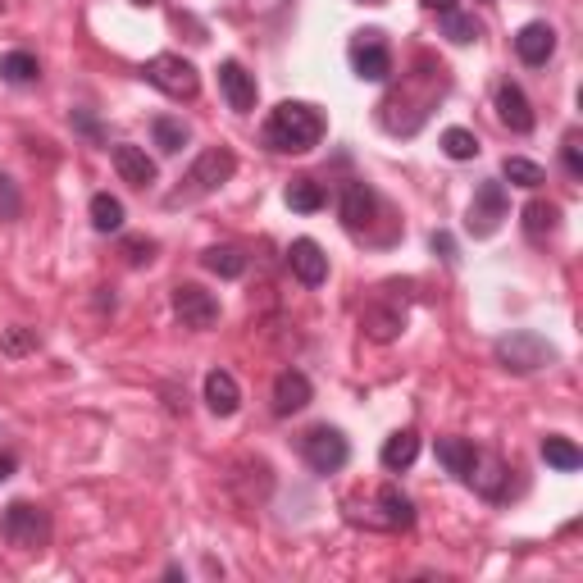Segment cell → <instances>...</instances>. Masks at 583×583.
<instances>
[{
  "label": "cell",
  "mask_w": 583,
  "mask_h": 583,
  "mask_svg": "<svg viewBox=\"0 0 583 583\" xmlns=\"http://www.w3.org/2000/svg\"><path fill=\"white\" fill-rule=\"evenodd\" d=\"M561 155H565V169H570V178H583V155H579V137H565Z\"/></svg>",
  "instance_id": "35"
},
{
  "label": "cell",
  "mask_w": 583,
  "mask_h": 583,
  "mask_svg": "<svg viewBox=\"0 0 583 583\" xmlns=\"http://www.w3.org/2000/svg\"><path fill=\"white\" fill-rule=\"evenodd\" d=\"M151 133H155V146H160L164 155H178L187 146V128H183V119H174V114H160V119L151 123Z\"/></svg>",
  "instance_id": "29"
},
{
  "label": "cell",
  "mask_w": 583,
  "mask_h": 583,
  "mask_svg": "<svg viewBox=\"0 0 583 583\" xmlns=\"http://www.w3.org/2000/svg\"><path fill=\"white\" fill-rule=\"evenodd\" d=\"M205 406L215 410L219 420L237 415V406H242V388H237V379L228 374V369H210V374H205Z\"/></svg>",
  "instance_id": "15"
},
{
  "label": "cell",
  "mask_w": 583,
  "mask_h": 583,
  "mask_svg": "<svg viewBox=\"0 0 583 583\" xmlns=\"http://www.w3.org/2000/svg\"><path fill=\"white\" fill-rule=\"evenodd\" d=\"M360 5H383V0H360Z\"/></svg>",
  "instance_id": "40"
},
{
  "label": "cell",
  "mask_w": 583,
  "mask_h": 583,
  "mask_svg": "<svg viewBox=\"0 0 583 583\" xmlns=\"http://www.w3.org/2000/svg\"><path fill=\"white\" fill-rule=\"evenodd\" d=\"M0 351H5V356H23V351H37V333H32V328H10V333L0 338Z\"/></svg>",
  "instance_id": "32"
},
{
  "label": "cell",
  "mask_w": 583,
  "mask_h": 583,
  "mask_svg": "<svg viewBox=\"0 0 583 583\" xmlns=\"http://www.w3.org/2000/svg\"><path fill=\"white\" fill-rule=\"evenodd\" d=\"M433 251H442V260H456V242L447 233H433Z\"/></svg>",
  "instance_id": "36"
},
{
  "label": "cell",
  "mask_w": 583,
  "mask_h": 583,
  "mask_svg": "<svg viewBox=\"0 0 583 583\" xmlns=\"http://www.w3.org/2000/svg\"><path fill=\"white\" fill-rule=\"evenodd\" d=\"M543 461L552 465V470H561V474H574L583 465V451L574 447L570 438H543Z\"/></svg>",
  "instance_id": "26"
},
{
  "label": "cell",
  "mask_w": 583,
  "mask_h": 583,
  "mask_svg": "<svg viewBox=\"0 0 583 583\" xmlns=\"http://www.w3.org/2000/svg\"><path fill=\"white\" fill-rule=\"evenodd\" d=\"M0 78L14 82V87H28V82L41 78V69L28 51H10V55H0Z\"/></svg>",
  "instance_id": "27"
},
{
  "label": "cell",
  "mask_w": 583,
  "mask_h": 583,
  "mask_svg": "<svg viewBox=\"0 0 583 583\" xmlns=\"http://www.w3.org/2000/svg\"><path fill=\"white\" fill-rule=\"evenodd\" d=\"M287 269L301 278L306 287H319L328 278V256H324V246L310 242V237H297V242L287 246Z\"/></svg>",
  "instance_id": "11"
},
{
  "label": "cell",
  "mask_w": 583,
  "mask_h": 583,
  "mask_svg": "<svg viewBox=\"0 0 583 583\" xmlns=\"http://www.w3.org/2000/svg\"><path fill=\"white\" fill-rule=\"evenodd\" d=\"M110 160H114V169H119V178L123 183H133V187H151L155 183V160L142 151V146H114L110 151Z\"/></svg>",
  "instance_id": "16"
},
{
  "label": "cell",
  "mask_w": 583,
  "mask_h": 583,
  "mask_svg": "<svg viewBox=\"0 0 583 583\" xmlns=\"http://www.w3.org/2000/svg\"><path fill=\"white\" fill-rule=\"evenodd\" d=\"M502 174H506V183L511 187H543L547 183V174H543V164H533V160H524V155H506V164H502Z\"/></svg>",
  "instance_id": "28"
},
{
  "label": "cell",
  "mask_w": 583,
  "mask_h": 583,
  "mask_svg": "<svg viewBox=\"0 0 583 583\" xmlns=\"http://www.w3.org/2000/svg\"><path fill=\"white\" fill-rule=\"evenodd\" d=\"M442 151H447V160H474L479 155V137L470 128H447L442 133Z\"/></svg>",
  "instance_id": "31"
},
{
  "label": "cell",
  "mask_w": 583,
  "mask_h": 583,
  "mask_svg": "<svg viewBox=\"0 0 583 583\" xmlns=\"http://www.w3.org/2000/svg\"><path fill=\"white\" fill-rule=\"evenodd\" d=\"M219 92H224L228 110H237V114H251V110H256V78H251V73H246L237 60L219 64Z\"/></svg>",
  "instance_id": "10"
},
{
  "label": "cell",
  "mask_w": 583,
  "mask_h": 583,
  "mask_svg": "<svg viewBox=\"0 0 583 583\" xmlns=\"http://www.w3.org/2000/svg\"><path fill=\"white\" fill-rule=\"evenodd\" d=\"M351 69H356L360 82H383L392 73V55H388V46H383L379 28L360 32V41L351 46Z\"/></svg>",
  "instance_id": "8"
},
{
  "label": "cell",
  "mask_w": 583,
  "mask_h": 583,
  "mask_svg": "<svg viewBox=\"0 0 583 583\" xmlns=\"http://www.w3.org/2000/svg\"><path fill=\"white\" fill-rule=\"evenodd\" d=\"M379 506H383L379 529H410V524H415V502H410L401 488H392V483L379 488Z\"/></svg>",
  "instance_id": "21"
},
{
  "label": "cell",
  "mask_w": 583,
  "mask_h": 583,
  "mask_svg": "<svg viewBox=\"0 0 583 583\" xmlns=\"http://www.w3.org/2000/svg\"><path fill=\"white\" fill-rule=\"evenodd\" d=\"M133 5H137V10H151V5H155V0H133Z\"/></svg>",
  "instance_id": "39"
},
{
  "label": "cell",
  "mask_w": 583,
  "mask_h": 583,
  "mask_svg": "<svg viewBox=\"0 0 583 583\" xmlns=\"http://www.w3.org/2000/svg\"><path fill=\"white\" fill-rule=\"evenodd\" d=\"M520 224H524V237H529V242H547V237L561 228V205H552V201H529L520 210Z\"/></svg>",
  "instance_id": "19"
},
{
  "label": "cell",
  "mask_w": 583,
  "mask_h": 583,
  "mask_svg": "<svg viewBox=\"0 0 583 583\" xmlns=\"http://www.w3.org/2000/svg\"><path fill=\"white\" fill-rule=\"evenodd\" d=\"M515 55H520L529 69L547 64L556 55V28L552 23H524V28L515 32Z\"/></svg>",
  "instance_id": "12"
},
{
  "label": "cell",
  "mask_w": 583,
  "mask_h": 583,
  "mask_svg": "<svg viewBox=\"0 0 583 583\" xmlns=\"http://www.w3.org/2000/svg\"><path fill=\"white\" fill-rule=\"evenodd\" d=\"M319 137H324V114H319L315 105H306V101H283L265 119L260 142H265L269 151H278V155H306V151H315L319 146Z\"/></svg>",
  "instance_id": "1"
},
{
  "label": "cell",
  "mask_w": 583,
  "mask_h": 583,
  "mask_svg": "<svg viewBox=\"0 0 583 583\" xmlns=\"http://www.w3.org/2000/svg\"><path fill=\"white\" fill-rule=\"evenodd\" d=\"M438 461L447 474H456V479L470 483L474 465H479V447H474L470 438H438Z\"/></svg>",
  "instance_id": "17"
},
{
  "label": "cell",
  "mask_w": 583,
  "mask_h": 583,
  "mask_svg": "<svg viewBox=\"0 0 583 583\" xmlns=\"http://www.w3.org/2000/svg\"><path fill=\"white\" fill-rule=\"evenodd\" d=\"M479 19L474 14H461V10H451L442 14V37L451 41V46H470V41H479Z\"/></svg>",
  "instance_id": "30"
},
{
  "label": "cell",
  "mask_w": 583,
  "mask_h": 583,
  "mask_svg": "<svg viewBox=\"0 0 583 583\" xmlns=\"http://www.w3.org/2000/svg\"><path fill=\"white\" fill-rule=\"evenodd\" d=\"M301 456H306V465L315 474H338L342 465L351 461V442L342 438L338 429L319 424V429H310L306 438H301Z\"/></svg>",
  "instance_id": "5"
},
{
  "label": "cell",
  "mask_w": 583,
  "mask_h": 583,
  "mask_svg": "<svg viewBox=\"0 0 583 583\" xmlns=\"http://www.w3.org/2000/svg\"><path fill=\"white\" fill-rule=\"evenodd\" d=\"M424 10H433V14H451V10H456V0H424Z\"/></svg>",
  "instance_id": "37"
},
{
  "label": "cell",
  "mask_w": 583,
  "mask_h": 583,
  "mask_svg": "<svg viewBox=\"0 0 583 583\" xmlns=\"http://www.w3.org/2000/svg\"><path fill=\"white\" fill-rule=\"evenodd\" d=\"M142 78L151 82V87H160L169 101H196V92H201V73H196V64L183 60V55H151V60L142 64Z\"/></svg>",
  "instance_id": "3"
},
{
  "label": "cell",
  "mask_w": 583,
  "mask_h": 583,
  "mask_svg": "<svg viewBox=\"0 0 583 583\" xmlns=\"http://www.w3.org/2000/svg\"><path fill=\"white\" fill-rule=\"evenodd\" d=\"M497 119H502L511 133H533V105L515 82H502V87H497Z\"/></svg>",
  "instance_id": "14"
},
{
  "label": "cell",
  "mask_w": 583,
  "mask_h": 583,
  "mask_svg": "<svg viewBox=\"0 0 583 583\" xmlns=\"http://www.w3.org/2000/svg\"><path fill=\"white\" fill-rule=\"evenodd\" d=\"M497 365L511 369V374H533V369H543L556 360V347L543 338V333H533V328H515L506 338H497Z\"/></svg>",
  "instance_id": "2"
},
{
  "label": "cell",
  "mask_w": 583,
  "mask_h": 583,
  "mask_svg": "<svg viewBox=\"0 0 583 583\" xmlns=\"http://www.w3.org/2000/svg\"><path fill=\"white\" fill-rule=\"evenodd\" d=\"M415 456H420V433L415 429H401V433H392L388 442H383V451H379V461H383V470H410L415 465Z\"/></svg>",
  "instance_id": "20"
},
{
  "label": "cell",
  "mask_w": 583,
  "mask_h": 583,
  "mask_svg": "<svg viewBox=\"0 0 583 583\" xmlns=\"http://www.w3.org/2000/svg\"><path fill=\"white\" fill-rule=\"evenodd\" d=\"M233 169H237V160H233V151H224V146H215V151H205L201 160L187 169V178H183V192L178 196H169V201H196V196H210L215 187H224L228 178H233Z\"/></svg>",
  "instance_id": "4"
},
{
  "label": "cell",
  "mask_w": 583,
  "mask_h": 583,
  "mask_svg": "<svg viewBox=\"0 0 583 583\" xmlns=\"http://www.w3.org/2000/svg\"><path fill=\"white\" fill-rule=\"evenodd\" d=\"M310 397H315V388L301 369H283L274 379V415H297L310 406Z\"/></svg>",
  "instance_id": "13"
},
{
  "label": "cell",
  "mask_w": 583,
  "mask_h": 583,
  "mask_svg": "<svg viewBox=\"0 0 583 583\" xmlns=\"http://www.w3.org/2000/svg\"><path fill=\"white\" fill-rule=\"evenodd\" d=\"M123 256H128V265H146V260L155 256V242H146V237H128V242H123Z\"/></svg>",
  "instance_id": "34"
},
{
  "label": "cell",
  "mask_w": 583,
  "mask_h": 583,
  "mask_svg": "<svg viewBox=\"0 0 583 583\" xmlns=\"http://www.w3.org/2000/svg\"><path fill=\"white\" fill-rule=\"evenodd\" d=\"M23 215V196L14 187V178L0 174V219H19Z\"/></svg>",
  "instance_id": "33"
},
{
  "label": "cell",
  "mask_w": 583,
  "mask_h": 583,
  "mask_svg": "<svg viewBox=\"0 0 583 583\" xmlns=\"http://www.w3.org/2000/svg\"><path fill=\"white\" fill-rule=\"evenodd\" d=\"M360 324H365V333L374 342H392L401 328H406V310H401V306H369Z\"/></svg>",
  "instance_id": "22"
},
{
  "label": "cell",
  "mask_w": 583,
  "mask_h": 583,
  "mask_svg": "<svg viewBox=\"0 0 583 583\" xmlns=\"http://www.w3.org/2000/svg\"><path fill=\"white\" fill-rule=\"evenodd\" d=\"M174 315L183 319V328H215L219 324V301L196 283L174 287Z\"/></svg>",
  "instance_id": "9"
},
{
  "label": "cell",
  "mask_w": 583,
  "mask_h": 583,
  "mask_svg": "<svg viewBox=\"0 0 583 583\" xmlns=\"http://www.w3.org/2000/svg\"><path fill=\"white\" fill-rule=\"evenodd\" d=\"M338 215H342V224H347L351 233H360V228L374 219V192H369L365 183H347V187H342Z\"/></svg>",
  "instance_id": "18"
},
{
  "label": "cell",
  "mask_w": 583,
  "mask_h": 583,
  "mask_svg": "<svg viewBox=\"0 0 583 583\" xmlns=\"http://www.w3.org/2000/svg\"><path fill=\"white\" fill-rule=\"evenodd\" d=\"M0 533H5V543L10 547L32 552V547H41L46 538H51V524H46V511H41V506L14 502L10 511H5V520H0Z\"/></svg>",
  "instance_id": "7"
},
{
  "label": "cell",
  "mask_w": 583,
  "mask_h": 583,
  "mask_svg": "<svg viewBox=\"0 0 583 583\" xmlns=\"http://www.w3.org/2000/svg\"><path fill=\"white\" fill-rule=\"evenodd\" d=\"M506 210H511V201H506V183L488 178V183L474 187V201H470V215H465V228H470L474 237H492L497 228H502Z\"/></svg>",
  "instance_id": "6"
},
{
  "label": "cell",
  "mask_w": 583,
  "mask_h": 583,
  "mask_svg": "<svg viewBox=\"0 0 583 583\" xmlns=\"http://www.w3.org/2000/svg\"><path fill=\"white\" fill-rule=\"evenodd\" d=\"M92 228L96 233H119L123 228V201L110 192H96L92 196Z\"/></svg>",
  "instance_id": "24"
},
{
  "label": "cell",
  "mask_w": 583,
  "mask_h": 583,
  "mask_svg": "<svg viewBox=\"0 0 583 583\" xmlns=\"http://www.w3.org/2000/svg\"><path fill=\"white\" fill-rule=\"evenodd\" d=\"M283 201H287V210H297V215H315V210H324V187H319L315 178H292Z\"/></svg>",
  "instance_id": "23"
},
{
  "label": "cell",
  "mask_w": 583,
  "mask_h": 583,
  "mask_svg": "<svg viewBox=\"0 0 583 583\" xmlns=\"http://www.w3.org/2000/svg\"><path fill=\"white\" fill-rule=\"evenodd\" d=\"M201 260H205V269L219 274V278H242L246 274V256L237 251V246H210Z\"/></svg>",
  "instance_id": "25"
},
{
  "label": "cell",
  "mask_w": 583,
  "mask_h": 583,
  "mask_svg": "<svg viewBox=\"0 0 583 583\" xmlns=\"http://www.w3.org/2000/svg\"><path fill=\"white\" fill-rule=\"evenodd\" d=\"M10 474H14V461H10V456H0V483L10 479Z\"/></svg>",
  "instance_id": "38"
}]
</instances>
